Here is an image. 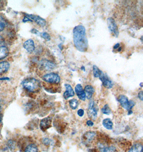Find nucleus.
Returning <instances> with one entry per match:
<instances>
[{"instance_id":"f257e3e1","label":"nucleus","mask_w":143,"mask_h":152,"mask_svg":"<svg viewBox=\"0 0 143 152\" xmlns=\"http://www.w3.org/2000/svg\"><path fill=\"white\" fill-rule=\"evenodd\" d=\"M74 46L77 50L84 53L88 49V41L85 27L82 25H77L73 29Z\"/></svg>"},{"instance_id":"f03ea898","label":"nucleus","mask_w":143,"mask_h":152,"mask_svg":"<svg viewBox=\"0 0 143 152\" xmlns=\"http://www.w3.org/2000/svg\"><path fill=\"white\" fill-rule=\"evenodd\" d=\"M23 87L29 92H35L40 88L41 82L37 79L31 77L24 80L21 83Z\"/></svg>"},{"instance_id":"7ed1b4c3","label":"nucleus","mask_w":143,"mask_h":152,"mask_svg":"<svg viewBox=\"0 0 143 152\" xmlns=\"http://www.w3.org/2000/svg\"><path fill=\"white\" fill-rule=\"evenodd\" d=\"M118 100L122 107L127 110L128 112L131 110V109L135 105V102L133 100H129L127 97L124 95L119 96Z\"/></svg>"},{"instance_id":"20e7f679","label":"nucleus","mask_w":143,"mask_h":152,"mask_svg":"<svg viewBox=\"0 0 143 152\" xmlns=\"http://www.w3.org/2000/svg\"><path fill=\"white\" fill-rule=\"evenodd\" d=\"M43 79L49 84H58L60 82V77L55 73L46 74L43 76Z\"/></svg>"},{"instance_id":"39448f33","label":"nucleus","mask_w":143,"mask_h":152,"mask_svg":"<svg viewBox=\"0 0 143 152\" xmlns=\"http://www.w3.org/2000/svg\"><path fill=\"white\" fill-rule=\"evenodd\" d=\"M98 107L93 100H91L88 105V114L89 118L95 120L98 116Z\"/></svg>"},{"instance_id":"423d86ee","label":"nucleus","mask_w":143,"mask_h":152,"mask_svg":"<svg viewBox=\"0 0 143 152\" xmlns=\"http://www.w3.org/2000/svg\"><path fill=\"white\" fill-rule=\"evenodd\" d=\"M107 25L109 30L114 36L117 37L119 35V31L116 23L112 17H109L107 19Z\"/></svg>"},{"instance_id":"0eeeda50","label":"nucleus","mask_w":143,"mask_h":152,"mask_svg":"<svg viewBox=\"0 0 143 152\" xmlns=\"http://www.w3.org/2000/svg\"><path fill=\"white\" fill-rule=\"evenodd\" d=\"M104 87L106 88L107 89H111L112 87L114 86V83L111 79L109 78L108 76L106 74L103 73V74L101 75L99 77Z\"/></svg>"},{"instance_id":"6e6552de","label":"nucleus","mask_w":143,"mask_h":152,"mask_svg":"<svg viewBox=\"0 0 143 152\" xmlns=\"http://www.w3.org/2000/svg\"><path fill=\"white\" fill-rule=\"evenodd\" d=\"M26 16L27 17L31 19L32 21L34 20L38 25H39L41 27L45 26L46 25V21L45 19L40 17V16L34 15H29V14H26Z\"/></svg>"},{"instance_id":"1a4fd4ad","label":"nucleus","mask_w":143,"mask_h":152,"mask_svg":"<svg viewBox=\"0 0 143 152\" xmlns=\"http://www.w3.org/2000/svg\"><path fill=\"white\" fill-rule=\"evenodd\" d=\"M75 92L79 99L83 101H85L86 99L85 92L83 90L82 86L80 84H77L75 87Z\"/></svg>"},{"instance_id":"9d476101","label":"nucleus","mask_w":143,"mask_h":152,"mask_svg":"<svg viewBox=\"0 0 143 152\" xmlns=\"http://www.w3.org/2000/svg\"><path fill=\"white\" fill-rule=\"evenodd\" d=\"M23 47L28 53H32L35 50V43L32 39H27L24 42Z\"/></svg>"},{"instance_id":"9b49d317","label":"nucleus","mask_w":143,"mask_h":152,"mask_svg":"<svg viewBox=\"0 0 143 152\" xmlns=\"http://www.w3.org/2000/svg\"><path fill=\"white\" fill-rule=\"evenodd\" d=\"M52 118L50 117H48L46 118L43 119L41 122H40V129L43 130V131H45L49 128L51 126L52 123Z\"/></svg>"},{"instance_id":"f8f14e48","label":"nucleus","mask_w":143,"mask_h":152,"mask_svg":"<svg viewBox=\"0 0 143 152\" xmlns=\"http://www.w3.org/2000/svg\"><path fill=\"white\" fill-rule=\"evenodd\" d=\"M64 86L66 88V91L64 93V98L66 99H68L70 97H74V92L72 86L69 84H65Z\"/></svg>"},{"instance_id":"ddd939ff","label":"nucleus","mask_w":143,"mask_h":152,"mask_svg":"<svg viewBox=\"0 0 143 152\" xmlns=\"http://www.w3.org/2000/svg\"><path fill=\"white\" fill-rule=\"evenodd\" d=\"M40 65L42 68L46 69V70H50L55 67L56 65L54 63L47 61V60H43L41 61Z\"/></svg>"},{"instance_id":"4468645a","label":"nucleus","mask_w":143,"mask_h":152,"mask_svg":"<svg viewBox=\"0 0 143 152\" xmlns=\"http://www.w3.org/2000/svg\"><path fill=\"white\" fill-rule=\"evenodd\" d=\"M94 91H95L94 89L92 86L88 85L85 86L84 92L86 96V98H87L88 99H91L93 96Z\"/></svg>"},{"instance_id":"2eb2a0df","label":"nucleus","mask_w":143,"mask_h":152,"mask_svg":"<svg viewBox=\"0 0 143 152\" xmlns=\"http://www.w3.org/2000/svg\"><path fill=\"white\" fill-rule=\"evenodd\" d=\"M9 51L5 46H0V60L6 58L9 55Z\"/></svg>"},{"instance_id":"dca6fc26","label":"nucleus","mask_w":143,"mask_h":152,"mask_svg":"<svg viewBox=\"0 0 143 152\" xmlns=\"http://www.w3.org/2000/svg\"><path fill=\"white\" fill-rule=\"evenodd\" d=\"M10 67V64L7 61L0 62V74L6 73Z\"/></svg>"},{"instance_id":"f3484780","label":"nucleus","mask_w":143,"mask_h":152,"mask_svg":"<svg viewBox=\"0 0 143 152\" xmlns=\"http://www.w3.org/2000/svg\"><path fill=\"white\" fill-rule=\"evenodd\" d=\"M95 136V133L92 131H89L84 134V140L86 142H91Z\"/></svg>"},{"instance_id":"a211bd4d","label":"nucleus","mask_w":143,"mask_h":152,"mask_svg":"<svg viewBox=\"0 0 143 152\" xmlns=\"http://www.w3.org/2000/svg\"><path fill=\"white\" fill-rule=\"evenodd\" d=\"M129 152H143V145L141 144H136L130 148Z\"/></svg>"},{"instance_id":"6ab92c4d","label":"nucleus","mask_w":143,"mask_h":152,"mask_svg":"<svg viewBox=\"0 0 143 152\" xmlns=\"http://www.w3.org/2000/svg\"><path fill=\"white\" fill-rule=\"evenodd\" d=\"M102 124H103V126L108 130H111L113 128V123L111 121V120L109 118L104 119L102 121Z\"/></svg>"},{"instance_id":"aec40b11","label":"nucleus","mask_w":143,"mask_h":152,"mask_svg":"<svg viewBox=\"0 0 143 152\" xmlns=\"http://www.w3.org/2000/svg\"><path fill=\"white\" fill-rule=\"evenodd\" d=\"M93 75L95 77L99 78L101 75L103 74V72L100 70L96 65H93Z\"/></svg>"},{"instance_id":"412c9836","label":"nucleus","mask_w":143,"mask_h":152,"mask_svg":"<svg viewBox=\"0 0 143 152\" xmlns=\"http://www.w3.org/2000/svg\"><path fill=\"white\" fill-rule=\"evenodd\" d=\"M25 152H38L37 147L33 144H29L26 147Z\"/></svg>"},{"instance_id":"4be33fe9","label":"nucleus","mask_w":143,"mask_h":152,"mask_svg":"<svg viewBox=\"0 0 143 152\" xmlns=\"http://www.w3.org/2000/svg\"><path fill=\"white\" fill-rule=\"evenodd\" d=\"M78 101L76 99H73L69 101V105L72 110H76L78 107Z\"/></svg>"},{"instance_id":"5701e85b","label":"nucleus","mask_w":143,"mask_h":152,"mask_svg":"<svg viewBox=\"0 0 143 152\" xmlns=\"http://www.w3.org/2000/svg\"><path fill=\"white\" fill-rule=\"evenodd\" d=\"M116 151V148L114 146L103 147L101 149V152H115Z\"/></svg>"},{"instance_id":"b1692460","label":"nucleus","mask_w":143,"mask_h":152,"mask_svg":"<svg viewBox=\"0 0 143 152\" xmlns=\"http://www.w3.org/2000/svg\"><path fill=\"white\" fill-rule=\"evenodd\" d=\"M101 111L103 114L106 115H109L111 113V110L107 104H106L103 106L101 110Z\"/></svg>"},{"instance_id":"393cba45","label":"nucleus","mask_w":143,"mask_h":152,"mask_svg":"<svg viewBox=\"0 0 143 152\" xmlns=\"http://www.w3.org/2000/svg\"><path fill=\"white\" fill-rule=\"evenodd\" d=\"M5 26L6 23L4 19L3 18L2 16H0V31H2L4 30Z\"/></svg>"},{"instance_id":"a878e982","label":"nucleus","mask_w":143,"mask_h":152,"mask_svg":"<svg viewBox=\"0 0 143 152\" xmlns=\"http://www.w3.org/2000/svg\"><path fill=\"white\" fill-rule=\"evenodd\" d=\"M41 36L43 37V39H45L46 40H47V41H49L50 40V35L47 32H43L42 33H41Z\"/></svg>"},{"instance_id":"bb28decb","label":"nucleus","mask_w":143,"mask_h":152,"mask_svg":"<svg viewBox=\"0 0 143 152\" xmlns=\"http://www.w3.org/2000/svg\"><path fill=\"white\" fill-rule=\"evenodd\" d=\"M77 114L78 115L80 116V117H82L84 115V110H83V109H80L77 111Z\"/></svg>"},{"instance_id":"cd10ccee","label":"nucleus","mask_w":143,"mask_h":152,"mask_svg":"<svg viewBox=\"0 0 143 152\" xmlns=\"http://www.w3.org/2000/svg\"><path fill=\"white\" fill-rule=\"evenodd\" d=\"M23 21L24 22V23H26V22H27V21H30V22H32V20L31 19H29V18H28V17H27V16H25L24 17V18L23 19Z\"/></svg>"},{"instance_id":"c85d7f7f","label":"nucleus","mask_w":143,"mask_h":152,"mask_svg":"<svg viewBox=\"0 0 143 152\" xmlns=\"http://www.w3.org/2000/svg\"><path fill=\"white\" fill-rule=\"evenodd\" d=\"M138 98H139V99L141 100V101H143V94L142 91L139 92V94H138Z\"/></svg>"},{"instance_id":"c756f323","label":"nucleus","mask_w":143,"mask_h":152,"mask_svg":"<svg viewBox=\"0 0 143 152\" xmlns=\"http://www.w3.org/2000/svg\"><path fill=\"white\" fill-rule=\"evenodd\" d=\"M86 124L88 126H92L94 125V123L91 120H88V121H87Z\"/></svg>"},{"instance_id":"7c9ffc66","label":"nucleus","mask_w":143,"mask_h":152,"mask_svg":"<svg viewBox=\"0 0 143 152\" xmlns=\"http://www.w3.org/2000/svg\"><path fill=\"white\" fill-rule=\"evenodd\" d=\"M120 47V44L119 43H117L116 45H115L113 47V49L114 50H117L119 49V48Z\"/></svg>"},{"instance_id":"2f4dec72","label":"nucleus","mask_w":143,"mask_h":152,"mask_svg":"<svg viewBox=\"0 0 143 152\" xmlns=\"http://www.w3.org/2000/svg\"><path fill=\"white\" fill-rule=\"evenodd\" d=\"M31 31L32 32V33H33V34H39V31H38L37 29H35V28H33V29H32Z\"/></svg>"},{"instance_id":"473e14b6","label":"nucleus","mask_w":143,"mask_h":152,"mask_svg":"<svg viewBox=\"0 0 143 152\" xmlns=\"http://www.w3.org/2000/svg\"><path fill=\"white\" fill-rule=\"evenodd\" d=\"M4 42V39H3V37L0 36V44H2Z\"/></svg>"},{"instance_id":"72a5a7b5","label":"nucleus","mask_w":143,"mask_h":152,"mask_svg":"<svg viewBox=\"0 0 143 152\" xmlns=\"http://www.w3.org/2000/svg\"><path fill=\"white\" fill-rule=\"evenodd\" d=\"M0 80H9V79L8 78V77H5V78H1Z\"/></svg>"},{"instance_id":"f704fd0d","label":"nucleus","mask_w":143,"mask_h":152,"mask_svg":"<svg viewBox=\"0 0 143 152\" xmlns=\"http://www.w3.org/2000/svg\"><path fill=\"white\" fill-rule=\"evenodd\" d=\"M81 69H82V70H84V71H85V68L84 66H82V68H81Z\"/></svg>"},{"instance_id":"c9c22d12","label":"nucleus","mask_w":143,"mask_h":152,"mask_svg":"<svg viewBox=\"0 0 143 152\" xmlns=\"http://www.w3.org/2000/svg\"><path fill=\"white\" fill-rule=\"evenodd\" d=\"M142 84H143V83H141V84H140V86H141V87H143V86H142Z\"/></svg>"}]
</instances>
